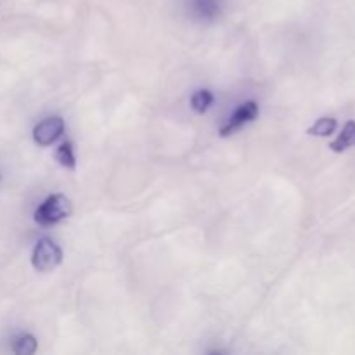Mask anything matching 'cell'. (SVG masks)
I'll return each mask as SVG.
<instances>
[{
    "instance_id": "cell-1",
    "label": "cell",
    "mask_w": 355,
    "mask_h": 355,
    "mask_svg": "<svg viewBox=\"0 0 355 355\" xmlns=\"http://www.w3.org/2000/svg\"><path fill=\"white\" fill-rule=\"evenodd\" d=\"M71 200L64 194H52L35 211V222L42 227H52L71 215Z\"/></svg>"
},
{
    "instance_id": "cell-2",
    "label": "cell",
    "mask_w": 355,
    "mask_h": 355,
    "mask_svg": "<svg viewBox=\"0 0 355 355\" xmlns=\"http://www.w3.org/2000/svg\"><path fill=\"white\" fill-rule=\"evenodd\" d=\"M62 262V250L52 239L44 238L37 243L31 255V263L38 272H51Z\"/></svg>"
},
{
    "instance_id": "cell-3",
    "label": "cell",
    "mask_w": 355,
    "mask_h": 355,
    "mask_svg": "<svg viewBox=\"0 0 355 355\" xmlns=\"http://www.w3.org/2000/svg\"><path fill=\"white\" fill-rule=\"evenodd\" d=\"M260 110L259 104L255 101H248V103H243L238 110L234 111L231 118L227 120V123L220 128V135L222 137H227V135H232L234 132H238L239 128H243L245 125L252 123L253 120H257L259 116Z\"/></svg>"
},
{
    "instance_id": "cell-4",
    "label": "cell",
    "mask_w": 355,
    "mask_h": 355,
    "mask_svg": "<svg viewBox=\"0 0 355 355\" xmlns=\"http://www.w3.org/2000/svg\"><path fill=\"white\" fill-rule=\"evenodd\" d=\"M62 134H64V120L59 116H52L40 121L33 128V141L42 148H45V146L54 144Z\"/></svg>"
},
{
    "instance_id": "cell-5",
    "label": "cell",
    "mask_w": 355,
    "mask_h": 355,
    "mask_svg": "<svg viewBox=\"0 0 355 355\" xmlns=\"http://www.w3.org/2000/svg\"><path fill=\"white\" fill-rule=\"evenodd\" d=\"M191 12L201 21H214L220 12V0H189Z\"/></svg>"
},
{
    "instance_id": "cell-6",
    "label": "cell",
    "mask_w": 355,
    "mask_h": 355,
    "mask_svg": "<svg viewBox=\"0 0 355 355\" xmlns=\"http://www.w3.org/2000/svg\"><path fill=\"white\" fill-rule=\"evenodd\" d=\"M355 146V121H347L345 127H343L342 134L338 135L336 141H333L329 144V148L335 153H343L347 149L354 148Z\"/></svg>"
},
{
    "instance_id": "cell-7",
    "label": "cell",
    "mask_w": 355,
    "mask_h": 355,
    "mask_svg": "<svg viewBox=\"0 0 355 355\" xmlns=\"http://www.w3.org/2000/svg\"><path fill=\"white\" fill-rule=\"evenodd\" d=\"M214 101H215V97L210 90H207V89L196 90V92L193 94V97H191V107H193L198 114H205L208 110H210V106L214 104Z\"/></svg>"
},
{
    "instance_id": "cell-8",
    "label": "cell",
    "mask_w": 355,
    "mask_h": 355,
    "mask_svg": "<svg viewBox=\"0 0 355 355\" xmlns=\"http://www.w3.org/2000/svg\"><path fill=\"white\" fill-rule=\"evenodd\" d=\"M336 127H338V121L335 118H319L314 125L307 130L309 135H318V137H329L331 134H335Z\"/></svg>"
},
{
    "instance_id": "cell-9",
    "label": "cell",
    "mask_w": 355,
    "mask_h": 355,
    "mask_svg": "<svg viewBox=\"0 0 355 355\" xmlns=\"http://www.w3.org/2000/svg\"><path fill=\"white\" fill-rule=\"evenodd\" d=\"M38 343L33 335H21L14 340L12 343V352L17 355H31L37 352Z\"/></svg>"
},
{
    "instance_id": "cell-10",
    "label": "cell",
    "mask_w": 355,
    "mask_h": 355,
    "mask_svg": "<svg viewBox=\"0 0 355 355\" xmlns=\"http://www.w3.org/2000/svg\"><path fill=\"white\" fill-rule=\"evenodd\" d=\"M55 159L59 162V165L64 166V168L75 170L76 168V156H75V149H73L71 142H64L55 151Z\"/></svg>"
}]
</instances>
